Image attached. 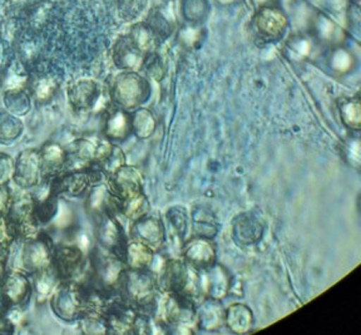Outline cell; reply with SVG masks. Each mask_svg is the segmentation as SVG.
Wrapping results in <instances>:
<instances>
[{
	"label": "cell",
	"mask_w": 361,
	"mask_h": 335,
	"mask_svg": "<svg viewBox=\"0 0 361 335\" xmlns=\"http://www.w3.org/2000/svg\"><path fill=\"white\" fill-rule=\"evenodd\" d=\"M159 284L164 293L186 296L188 299L202 293L200 270L180 260H171L164 264L161 270Z\"/></svg>",
	"instance_id": "6da1fadb"
},
{
	"label": "cell",
	"mask_w": 361,
	"mask_h": 335,
	"mask_svg": "<svg viewBox=\"0 0 361 335\" xmlns=\"http://www.w3.org/2000/svg\"><path fill=\"white\" fill-rule=\"evenodd\" d=\"M113 95L123 107L133 108L148 97L149 85L140 74L128 71L121 74L114 82Z\"/></svg>",
	"instance_id": "7a4b0ae2"
},
{
	"label": "cell",
	"mask_w": 361,
	"mask_h": 335,
	"mask_svg": "<svg viewBox=\"0 0 361 335\" xmlns=\"http://www.w3.org/2000/svg\"><path fill=\"white\" fill-rule=\"evenodd\" d=\"M257 35L265 40H279L286 33L288 19L286 14L277 6L259 8L254 19Z\"/></svg>",
	"instance_id": "3957f363"
},
{
	"label": "cell",
	"mask_w": 361,
	"mask_h": 335,
	"mask_svg": "<svg viewBox=\"0 0 361 335\" xmlns=\"http://www.w3.org/2000/svg\"><path fill=\"white\" fill-rule=\"evenodd\" d=\"M147 54L135 46L128 35L121 37L113 48V59L119 68L135 72L141 69Z\"/></svg>",
	"instance_id": "277c9868"
},
{
	"label": "cell",
	"mask_w": 361,
	"mask_h": 335,
	"mask_svg": "<svg viewBox=\"0 0 361 335\" xmlns=\"http://www.w3.org/2000/svg\"><path fill=\"white\" fill-rule=\"evenodd\" d=\"M183 255L191 267L203 270L214 265L216 251L207 238L196 236L183 246Z\"/></svg>",
	"instance_id": "5b68a950"
},
{
	"label": "cell",
	"mask_w": 361,
	"mask_h": 335,
	"mask_svg": "<svg viewBox=\"0 0 361 335\" xmlns=\"http://www.w3.org/2000/svg\"><path fill=\"white\" fill-rule=\"evenodd\" d=\"M204 276H200L201 290L203 294L211 298L220 300L225 298L226 294L230 289V276L226 273L225 269L220 265H211L207 269L201 270Z\"/></svg>",
	"instance_id": "8992f818"
},
{
	"label": "cell",
	"mask_w": 361,
	"mask_h": 335,
	"mask_svg": "<svg viewBox=\"0 0 361 335\" xmlns=\"http://www.w3.org/2000/svg\"><path fill=\"white\" fill-rule=\"evenodd\" d=\"M311 35L319 43L331 47L340 46L345 39L343 28L322 13H317L311 20Z\"/></svg>",
	"instance_id": "52a82bcc"
},
{
	"label": "cell",
	"mask_w": 361,
	"mask_h": 335,
	"mask_svg": "<svg viewBox=\"0 0 361 335\" xmlns=\"http://www.w3.org/2000/svg\"><path fill=\"white\" fill-rule=\"evenodd\" d=\"M196 314V323L203 329L216 330L225 323V310L220 301L216 299H204L200 303Z\"/></svg>",
	"instance_id": "ba28073f"
},
{
	"label": "cell",
	"mask_w": 361,
	"mask_h": 335,
	"mask_svg": "<svg viewBox=\"0 0 361 335\" xmlns=\"http://www.w3.org/2000/svg\"><path fill=\"white\" fill-rule=\"evenodd\" d=\"M225 323L233 333H247L252 328V312L246 305L233 304L225 312Z\"/></svg>",
	"instance_id": "9c48e42d"
},
{
	"label": "cell",
	"mask_w": 361,
	"mask_h": 335,
	"mask_svg": "<svg viewBox=\"0 0 361 335\" xmlns=\"http://www.w3.org/2000/svg\"><path fill=\"white\" fill-rule=\"evenodd\" d=\"M164 226L157 219L147 217L135 226V238L149 248H157L164 241Z\"/></svg>",
	"instance_id": "30bf717a"
},
{
	"label": "cell",
	"mask_w": 361,
	"mask_h": 335,
	"mask_svg": "<svg viewBox=\"0 0 361 335\" xmlns=\"http://www.w3.org/2000/svg\"><path fill=\"white\" fill-rule=\"evenodd\" d=\"M128 37L133 40L135 46L138 47L145 54H149L156 51L159 42L162 40L146 22L135 24L130 28Z\"/></svg>",
	"instance_id": "8fae6325"
},
{
	"label": "cell",
	"mask_w": 361,
	"mask_h": 335,
	"mask_svg": "<svg viewBox=\"0 0 361 335\" xmlns=\"http://www.w3.org/2000/svg\"><path fill=\"white\" fill-rule=\"evenodd\" d=\"M319 42L312 35H298L291 37L288 42V54L295 59L304 61L314 57Z\"/></svg>",
	"instance_id": "7c38bea8"
},
{
	"label": "cell",
	"mask_w": 361,
	"mask_h": 335,
	"mask_svg": "<svg viewBox=\"0 0 361 335\" xmlns=\"http://www.w3.org/2000/svg\"><path fill=\"white\" fill-rule=\"evenodd\" d=\"M235 238L243 244L256 243L262 233V226L254 216L243 215L235 224Z\"/></svg>",
	"instance_id": "4fadbf2b"
},
{
	"label": "cell",
	"mask_w": 361,
	"mask_h": 335,
	"mask_svg": "<svg viewBox=\"0 0 361 335\" xmlns=\"http://www.w3.org/2000/svg\"><path fill=\"white\" fill-rule=\"evenodd\" d=\"M327 64L331 72L338 75L349 73L355 66V58L351 51L341 46L333 47L327 56Z\"/></svg>",
	"instance_id": "5bb4252c"
},
{
	"label": "cell",
	"mask_w": 361,
	"mask_h": 335,
	"mask_svg": "<svg viewBox=\"0 0 361 335\" xmlns=\"http://www.w3.org/2000/svg\"><path fill=\"white\" fill-rule=\"evenodd\" d=\"M209 0H180V13L187 23L202 24L209 17Z\"/></svg>",
	"instance_id": "9a60e30c"
},
{
	"label": "cell",
	"mask_w": 361,
	"mask_h": 335,
	"mask_svg": "<svg viewBox=\"0 0 361 335\" xmlns=\"http://www.w3.org/2000/svg\"><path fill=\"white\" fill-rule=\"evenodd\" d=\"M338 111L345 126L351 130H360L361 108L357 98H344L338 102Z\"/></svg>",
	"instance_id": "2e32d148"
},
{
	"label": "cell",
	"mask_w": 361,
	"mask_h": 335,
	"mask_svg": "<svg viewBox=\"0 0 361 335\" xmlns=\"http://www.w3.org/2000/svg\"><path fill=\"white\" fill-rule=\"evenodd\" d=\"M203 38H204V28L201 24H185L178 29V33H177L178 43L187 49H195L200 47Z\"/></svg>",
	"instance_id": "e0dca14e"
},
{
	"label": "cell",
	"mask_w": 361,
	"mask_h": 335,
	"mask_svg": "<svg viewBox=\"0 0 361 335\" xmlns=\"http://www.w3.org/2000/svg\"><path fill=\"white\" fill-rule=\"evenodd\" d=\"M117 183H118L117 186H118L119 191L128 199L137 196L140 193L141 178L133 169L119 171Z\"/></svg>",
	"instance_id": "ac0fdd59"
},
{
	"label": "cell",
	"mask_w": 361,
	"mask_h": 335,
	"mask_svg": "<svg viewBox=\"0 0 361 335\" xmlns=\"http://www.w3.org/2000/svg\"><path fill=\"white\" fill-rule=\"evenodd\" d=\"M130 262L132 267H146L152 262V249L141 241H137L130 246Z\"/></svg>",
	"instance_id": "d6986e66"
},
{
	"label": "cell",
	"mask_w": 361,
	"mask_h": 335,
	"mask_svg": "<svg viewBox=\"0 0 361 335\" xmlns=\"http://www.w3.org/2000/svg\"><path fill=\"white\" fill-rule=\"evenodd\" d=\"M97 93V85L92 80H79L71 90L74 102L85 106Z\"/></svg>",
	"instance_id": "ffe728a7"
},
{
	"label": "cell",
	"mask_w": 361,
	"mask_h": 335,
	"mask_svg": "<svg viewBox=\"0 0 361 335\" xmlns=\"http://www.w3.org/2000/svg\"><path fill=\"white\" fill-rule=\"evenodd\" d=\"M133 126H135V130L138 136L142 137V138H147L154 132L156 121L153 118L152 114L149 111L141 109L140 112H137V114H135Z\"/></svg>",
	"instance_id": "44dd1931"
},
{
	"label": "cell",
	"mask_w": 361,
	"mask_h": 335,
	"mask_svg": "<svg viewBox=\"0 0 361 335\" xmlns=\"http://www.w3.org/2000/svg\"><path fill=\"white\" fill-rule=\"evenodd\" d=\"M153 283L152 276H149L148 274H140L137 275L132 285V291L135 294V298L146 300L148 298H151L153 294Z\"/></svg>",
	"instance_id": "7402d4cb"
},
{
	"label": "cell",
	"mask_w": 361,
	"mask_h": 335,
	"mask_svg": "<svg viewBox=\"0 0 361 335\" xmlns=\"http://www.w3.org/2000/svg\"><path fill=\"white\" fill-rule=\"evenodd\" d=\"M146 23L154 30V33L162 39L171 33V24L159 11H152L147 18Z\"/></svg>",
	"instance_id": "603a6c76"
},
{
	"label": "cell",
	"mask_w": 361,
	"mask_h": 335,
	"mask_svg": "<svg viewBox=\"0 0 361 335\" xmlns=\"http://www.w3.org/2000/svg\"><path fill=\"white\" fill-rule=\"evenodd\" d=\"M169 219L172 229L175 230L178 235H183L186 233L188 228V221H187V212L183 207H175L172 210L169 211Z\"/></svg>",
	"instance_id": "cb8c5ba5"
},
{
	"label": "cell",
	"mask_w": 361,
	"mask_h": 335,
	"mask_svg": "<svg viewBox=\"0 0 361 335\" xmlns=\"http://www.w3.org/2000/svg\"><path fill=\"white\" fill-rule=\"evenodd\" d=\"M143 67L146 68L147 73L149 74L153 78H156V80H161L164 75V67L162 59L158 57L154 51L147 54L146 58H145V63H143Z\"/></svg>",
	"instance_id": "d4e9b609"
},
{
	"label": "cell",
	"mask_w": 361,
	"mask_h": 335,
	"mask_svg": "<svg viewBox=\"0 0 361 335\" xmlns=\"http://www.w3.org/2000/svg\"><path fill=\"white\" fill-rule=\"evenodd\" d=\"M128 125H130L128 120L123 114H116L112 120L109 121L108 133H109V136L113 137L124 136L130 128Z\"/></svg>",
	"instance_id": "484cf974"
},
{
	"label": "cell",
	"mask_w": 361,
	"mask_h": 335,
	"mask_svg": "<svg viewBox=\"0 0 361 335\" xmlns=\"http://www.w3.org/2000/svg\"><path fill=\"white\" fill-rule=\"evenodd\" d=\"M147 210H148V204L146 199L142 197L140 193L137 196L130 197V204L127 205V215L132 219H137L143 216Z\"/></svg>",
	"instance_id": "4316f807"
},
{
	"label": "cell",
	"mask_w": 361,
	"mask_h": 335,
	"mask_svg": "<svg viewBox=\"0 0 361 335\" xmlns=\"http://www.w3.org/2000/svg\"><path fill=\"white\" fill-rule=\"evenodd\" d=\"M359 145H360L359 140H351L348 143V151H346V154L349 156L350 164L356 167H359L360 165V146Z\"/></svg>",
	"instance_id": "83f0119b"
},
{
	"label": "cell",
	"mask_w": 361,
	"mask_h": 335,
	"mask_svg": "<svg viewBox=\"0 0 361 335\" xmlns=\"http://www.w3.org/2000/svg\"><path fill=\"white\" fill-rule=\"evenodd\" d=\"M53 90H54V83L51 80H44L39 82V85L37 87V93L39 97H47L51 95Z\"/></svg>",
	"instance_id": "f1b7e54d"
},
{
	"label": "cell",
	"mask_w": 361,
	"mask_h": 335,
	"mask_svg": "<svg viewBox=\"0 0 361 335\" xmlns=\"http://www.w3.org/2000/svg\"><path fill=\"white\" fill-rule=\"evenodd\" d=\"M256 8H264V6H276L280 0H251Z\"/></svg>",
	"instance_id": "f546056e"
},
{
	"label": "cell",
	"mask_w": 361,
	"mask_h": 335,
	"mask_svg": "<svg viewBox=\"0 0 361 335\" xmlns=\"http://www.w3.org/2000/svg\"><path fill=\"white\" fill-rule=\"evenodd\" d=\"M214 1L221 6H232L238 4L241 0H214Z\"/></svg>",
	"instance_id": "4dcf8cb0"
}]
</instances>
